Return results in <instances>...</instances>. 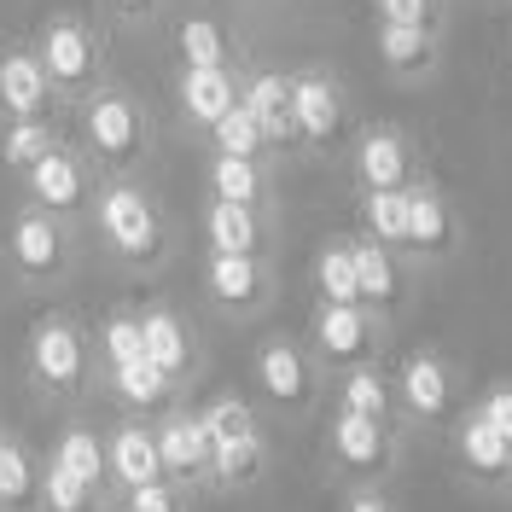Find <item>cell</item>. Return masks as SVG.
Instances as JSON below:
<instances>
[{"instance_id":"1f68e13d","label":"cell","mask_w":512,"mask_h":512,"mask_svg":"<svg viewBox=\"0 0 512 512\" xmlns=\"http://www.w3.org/2000/svg\"><path fill=\"white\" fill-rule=\"evenodd\" d=\"M35 495H41V483H35L30 454L18 443H0V507L18 512V507H30Z\"/></svg>"},{"instance_id":"4dcf8cb0","label":"cell","mask_w":512,"mask_h":512,"mask_svg":"<svg viewBox=\"0 0 512 512\" xmlns=\"http://www.w3.org/2000/svg\"><path fill=\"white\" fill-rule=\"evenodd\" d=\"M210 152H222V158H268V140H262V128L245 105H233L222 123L210 128Z\"/></svg>"},{"instance_id":"277c9868","label":"cell","mask_w":512,"mask_h":512,"mask_svg":"<svg viewBox=\"0 0 512 512\" xmlns=\"http://www.w3.org/2000/svg\"><path fill=\"white\" fill-rule=\"evenodd\" d=\"M70 256H76V239H70V222L47 216L24 204L12 222H6V268L30 286H53L70 274Z\"/></svg>"},{"instance_id":"30bf717a","label":"cell","mask_w":512,"mask_h":512,"mask_svg":"<svg viewBox=\"0 0 512 512\" xmlns=\"http://www.w3.org/2000/svg\"><path fill=\"white\" fill-rule=\"evenodd\" d=\"M30 373L47 390H76L82 373H88V338L82 326L64 315H47L41 326L30 332Z\"/></svg>"},{"instance_id":"5bb4252c","label":"cell","mask_w":512,"mask_h":512,"mask_svg":"<svg viewBox=\"0 0 512 512\" xmlns=\"http://www.w3.org/2000/svg\"><path fill=\"white\" fill-rule=\"evenodd\" d=\"M256 384L268 390V402L280 408H303L315 396V373H309V355L297 350L291 338H268L256 350Z\"/></svg>"},{"instance_id":"2e32d148","label":"cell","mask_w":512,"mask_h":512,"mask_svg":"<svg viewBox=\"0 0 512 512\" xmlns=\"http://www.w3.org/2000/svg\"><path fill=\"white\" fill-rule=\"evenodd\" d=\"M408 251L425 256V262L454 251V210H448V198L431 181L408 187Z\"/></svg>"},{"instance_id":"ab89813d","label":"cell","mask_w":512,"mask_h":512,"mask_svg":"<svg viewBox=\"0 0 512 512\" xmlns=\"http://www.w3.org/2000/svg\"><path fill=\"white\" fill-rule=\"evenodd\" d=\"M373 24H443V0H373Z\"/></svg>"},{"instance_id":"d4e9b609","label":"cell","mask_w":512,"mask_h":512,"mask_svg":"<svg viewBox=\"0 0 512 512\" xmlns=\"http://www.w3.org/2000/svg\"><path fill=\"white\" fill-rule=\"evenodd\" d=\"M210 198H227V204H251V210H262V204H268V163H262V158H222V152H210Z\"/></svg>"},{"instance_id":"7bdbcfd3","label":"cell","mask_w":512,"mask_h":512,"mask_svg":"<svg viewBox=\"0 0 512 512\" xmlns=\"http://www.w3.org/2000/svg\"><path fill=\"white\" fill-rule=\"evenodd\" d=\"M344 512H390V501H384V495H350Z\"/></svg>"},{"instance_id":"836d02e7","label":"cell","mask_w":512,"mask_h":512,"mask_svg":"<svg viewBox=\"0 0 512 512\" xmlns=\"http://www.w3.org/2000/svg\"><path fill=\"white\" fill-rule=\"evenodd\" d=\"M204 431H210V454L222 443H239V437H256V414L239 402V396H216L210 408H204Z\"/></svg>"},{"instance_id":"484cf974","label":"cell","mask_w":512,"mask_h":512,"mask_svg":"<svg viewBox=\"0 0 512 512\" xmlns=\"http://www.w3.org/2000/svg\"><path fill=\"white\" fill-rule=\"evenodd\" d=\"M59 140L64 134L53 128V117H35V123H0V163H6L12 175H30Z\"/></svg>"},{"instance_id":"9a60e30c","label":"cell","mask_w":512,"mask_h":512,"mask_svg":"<svg viewBox=\"0 0 512 512\" xmlns=\"http://www.w3.org/2000/svg\"><path fill=\"white\" fill-rule=\"evenodd\" d=\"M204 291H210L222 309L245 315V309H256V303L268 297V268H262V256H222V251H210V262H204Z\"/></svg>"},{"instance_id":"44dd1931","label":"cell","mask_w":512,"mask_h":512,"mask_svg":"<svg viewBox=\"0 0 512 512\" xmlns=\"http://www.w3.org/2000/svg\"><path fill=\"white\" fill-rule=\"evenodd\" d=\"M140 332H146V361L158 367L163 379H181V373L192 367V332H187V320L175 315V309L152 303V309L140 315Z\"/></svg>"},{"instance_id":"9c48e42d","label":"cell","mask_w":512,"mask_h":512,"mask_svg":"<svg viewBox=\"0 0 512 512\" xmlns=\"http://www.w3.org/2000/svg\"><path fill=\"white\" fill-rule=\"evenodd\" d=\"M355 181L361 192H402L414 187V140L402 134L396 123H379V128H361L355 140Z\"/></svg>"},{"instance_id":"603a6c76","label":"cell","mask_w":512,"mask_h":512,"mask_svg":"<svg viewBox=\"0 0 512 512\" xmlns=\"http://www.w3.org/2000/svg\"><path fill=\"white\" fill-rule=\"evenodd\" d=\"M355 280H361V309H396L402 297V268H396V251L379 245V239H355Z\"/></svg>"},{"instance_id":"4fadbf2b","label":"cell","mask_w":512,"mask_h":512,"mask_svg":"<svg viewBox=\"0 0 512 512\" xmlns=\"http://www.w3.org/2000/svg\"><path fill=\"white\" fill-rule=\"evenodd\" d=\"M315 350L326 361H338V367H361V355L373 350V309H361V303H320Z\"/></svg>"},{"instance_id":"cb8c5ba5","label":"cell","mask_w":512,"mask_h":512,"mask_svg":"<svg viewBox=\"0 0 512 512\" xmlns=\"http://www.w3.org/2000/svg\"><path fill=\"white\" fill-rule=\"evenodd\" d=\"M175 53L181 64H198V70H210V64H239L233 53V35L216 12H187L181 24H175Z\"/></svg>"},{"instance_id":"d590c367","label":"cell","mask_w":512,"mask_h":512,"mask_svg":"<svg viewBox=\"0 0 512 512\" xmlns=\"http://www.w3.org/2000/svg\"><path fill=\"white\" fill-rule=\"evenodd\" d=\"M344 408L350 414H367V419L390 414V384L379 379V367H350L344 373Z\"/></svg>"},{"instance_id":"b9f144b4","label":"cell","mask_w":512,"mask_h":512,"mask_svg":"<svg viewBox=\"0 0 512 512\" xmlns=\"http://www.w3.org/2000/svg\"><path fill=\"white\" fill-rule=\"evenodd\" d=\"M478 414L489 419V425H495L501 437H512V384H501V390H489V396H483V408H478Z\"/></svg>"},{"instance_id":"f35d334b","label":"cell","mask_w":512,"mask_h":512,"mask_svg":"<svg viewBox=\"0 0 512 512\" xmlns=\"http://www.w3.org/2000/svg\"><path fill=\"white\" fill-rule=\"evenodd\" d=\"M99 12H105V24H111V30L140 35V30H152L163 12H169V0H99Z\"/></svg>"},{"instance_id":"e0dca14e","label":"cell","mask_w":512,"mask_h":512,"mask_svg":"<svg viewBox=\"0 0 512 512\" xmlns=\"http://www.w3.org/2000/svg\"><path fill=\"white\" fill-rule=\"evenodd\" d=\"M396 396H402V408L414 419H443L448 402H454V379H448L443 355L419 350L402 361V373H396Z\"/></svg>"},{"instance_id":"f546056e","label":"cell","mask_w":512,"mask_h":512,"mask_svg":"<svg viewBox=\"0 0 512 512\" xmlns=\"http://www.w3.org/2000/svg\"><path fill=\"white\" fill-rule=\"evenodd\" d=\"M53 466H64L70 478H82L88 489H94V483L105 478V443H99L94 431L70 425V431L59 437V448H53Z\"/></svg>"},{"instance_id":"d6a6232c","label":"cell","mask_w":512,"mask_h":512,"mask_svg":"<svg viewBox=\"0 0 512 512\" xmlns=\"http://www.w3.org/2000/svg\"><path fill=\"white\" fill-rule=\"evenodd\" d=\"M111 384H117V396H123L128 408H163V396H169V384L152 361H128V367H117L111 373Z\"/></svg>"},{"instance_id":"60d3db41","label":"cell","mask_w":512,"mask_h":512,"mask_svg":"<svg viewBox=\"0 0 512 512\" xmlns=\"http://www.w3.org/2000/svg\"><path fill=\"white\" fill-rule=\"evenodd\" d=\"M128 512H181V495L169 489V483H140V489H128Z\"/></svg>"},{"instance_id":"83f0119b","label":"cell","mask_w":512,"mask_h":512,"mask_svg":"<svg viewBox=\"0 0 512 512\" xmlns=\"http://www.w3.org/2000/svg\"><path fill=\"white\" fill-rule=\"evenodd\" d=\"M460 454H466V466L478 478H501L507 472V454H512V437H501L483 414H466V425H460Z\"/></svg>"},{"instance_id":"4316f807","label":"cell","mask_w":512,"mask_h":512,"mask_svg":"<svg viewBox=\"0 0 512 512\" xmlns=\"http://www.w3.org/2000/svg\"><path fill=\"white\" fill-rule=\"evenodd\" d=\"M361 222H367V239H379L390 251H408V187L361 192Z\"/></svg>"},{"instance_id":"ee69618b","label":"cell","mask_w":512,"mask_h":512,"mask_svg":"<svg viewBox=\"0 0 512 512\" xmlns=\"http://www.w3.org/2000/svg\"><path fill=\"white\" fill-rule=\"evenodd\" d=\"M507 472H512V454H507Z\"/></svg>"},{"instance_id":"7402d4cb","label":"cell","mask_w":512,"mask_h":512,"mask_svg":"<svg viewBox=\"0 0 512 512\" xmlns=\"http://www.w3.org/2000/svg\"><path fill=\"white\" fill-rule=\"evenodd\" d=\"M158 454H163V472L175 478H198L210 472V431L198 414H169L158 425Z\"/></svg>"},{"instance_id":"8992f818","label":"cell","mask_w":512,"mask_h":512,"mask_svg":"<svg viewBox=\"0 0 512 512\" xmlns=\"http://www.w3.org/2000/svg\"><path fill=\"white\" fill-rule=\"evenodd\" d=\"M24 192H30L35 210H47V216H59V222H70V216H82V210H94V163H88V152L82 146H70V140H59L47 158L35 163L30 175H24Z\"/></svg>"},{"instance_id":"5b68a950","label":"cell","mask_w":512,"mask_h":512,"mask_svg":"<svg viewBox=\"0 0 512 512\" xmlns=\"http://www.w3.org/2000/svg\"><path fill=\"white\" fill-rule=\"evenodd\" d=\"M291 123H297V146H309V152H332L344 140L350 99H344V82L326 64L291 70Z\"/></svg>"},{"instance_id":"7a4b0ae2","label":"cell","mask_w":512,"mask_h":512,"mask_svg":"<svg viewBox=\"0 0 512 512\" xmlns=\"http://www.w3.org/2000/svg\"><path fill=\"white\" fill-rule=\"evenodd\" d=\"M76 146L105 175H134L152 158V111H146V99L123 88V82H105L88 99H76Z\"/></svg>"},{"instance_id":"ba28073f","label":"cell","mask_w":512,"mask_h":512,"mask_svg":"<svg viewBox=\"0 0 512 512\" xmlns=\"http://www.w3.org/2000/svg\"><path fill=\"white\" fill-rule=\"evenodd\" d=\"M373 53L390 82H431L443 64V24H373Z\"/></svg>"},{"instance_id":"52a82bcc","label":"cell","mask_w":512,"mask_h":512,"mask_svg":"<svg viewBox=\"0 0 512 512\" xmlns=\"http://www.w3.org/2000/svg\"><path fill=\"white\" fill-rule=\"evenodd\" d=\"M53 82L35 59L30 41H6L0 47V123H35V117H53Z\"/></svg>"},{"instance_id":"e575fe53","label":"cell","mask_w":512,"mask_h":512,"mask_svg":"<svg viewBox=\"0 0 512 512\" xmlns=\"http://www.w3.org/2000/svg\"><path fill=\"white\" fill-rule=\"evenodd\" d=\"M99 350H105V361H111V373L117 367H128V361H146V332H140V315H117L99 326Z\"/></svg>"},{"instance_id":"8fae6325","label":"cell","mask_w":512,"mask_h":512,"mask_svg":"<svg viewBox=\"0 0 512 512\" xmlns=\"http://www.w3.org/2000/svg\"><path fill=\"white\" fill-rule=\"evenodd\" d=\"M239 76H245L239 64H210V70L181 64V70H175V105H181V117L210 134V128L239 105Z\"/></svg>"},{"instance_id":"f1b7e54d","label":"cell","mask_w":512,"mask_h":512,"mask_svg":"<svg viewBox=\"0 0 512 512\" xmlns=\"http://www.w3.org/2000/svg\"><path fill=\"white\" fill-rule=\"evenodd\" d=\"M315 291L320 303H361V280H355V245L332 239L315 256Z\"/></svg>"},{"instance_id":"7c38bea8","label":"cell","mask_w":512,"mask_h":512,"mask_svg":"<svg viewBox=\"0 0 512 512\" xmlns=\"http://www.w3.org/2000/svg\"><path fill=\"white\" fill-rule=\"evenodd\" d=\"M239 105L256 117L268 152H291V146H297V123H291V70H245V76H239Z\"/></svg>"},{"instance_id":"6da1fadb","label":"cell","mask_w":512,"mask_h":512,"mask_svg":"<svg viewBox=\"0 0 512 512\" xmlns=\"http://www.w3.org/2000/svg\"><path fill=\"white\" fill-rule=\"evenodd\" d=\"M30 47H35V59H41V70H47L59 105H76V99H88L94 88L111 82V35L88 12H70V6L47 12L35 24Z\"/></svg>"},{"instance_id":"ffe728a7","label":"cell","mask_w":512,"mask_h":512,"mask_svg":"<svg viewBox=\"0 0 512 512\" xmlns=\"http://www.w3.org/2000/svg\"><path fill=\"white\" fill-rule=\"evenodd\" d=\"M204 239H210V251H222V256H262L268 227H262V210H251V204L210 198L204 204Z\"/></svg>"},{"instance_id":"74e56055","label":"cell","mask_w":512,"mask_h":512,"mask_svg":"<svg viewBox=\"0 0 512 512\" xmlns=\"http://www.w3.org/2000/svg\"><path fill=\"white\" fill-rule=\"evenodd\" d=\"M88 501H94V489L82 478H70L64 466H47L41 472V507L47 512H88Z\"/></svg>"},{"instance_id":"3957f363","label":"cell","mask_w":512,"mask_h":512,"mask_svg":"<svg viewBox=\"0 0 512 512\" xmlns=\"http://www.w3.org/2000/svg\"><path fill=\"white\" fill-rule=\"evenodd\" d=\"M88 216H94L105 251L123 256L128 268H152V262H163V251H169V227H163L158 198L140 187L134 175H111V181H99L94 210H88Z\"/></svg>"},{"instance_id":"8d00e7d4","label":"cell","mask_w":512,"mask_h":512,"mask_svg":"<svg viewBox=\"0 0 512 512\" xmlns=\"http://www.w3.org/2000/svg\"><path fill=\"white\" fill-rule=\"evenodd\" d=\"M210 472L222 483H251L262 472V437H239V443H222L210 454Z\"/></svg>"},{"instance_id":"ac0fdd59","label":"cell","mask_w":512,"mask_h":512,"mask_svg":"<svg viewBox=\"0 0 512 512\" xmlns=\"http://www.w3.org/2000/svg\"><path fill=\"white\" fill-rule=\"evenodd\" d=\"M105 472L123 483V489L158 483L163 478L158 431H146V425H117V431H111V443H105Z\"/></svg>"},{"instance_id":"d6986e66","label":"cell","mask_w":512,"mask_h":512,"mask_svg":"<svg viewBox=\"0 0 512 512\" xmlns=\"http://www.w3.org/2000/svg\"><path fill=\"white\" fill-rule=\"evenodd\" d=\"M332 460L350 466V472H379L384 460H390V431H384V419L338 408V419H332Z\"/></svg>"}]
</instances>
